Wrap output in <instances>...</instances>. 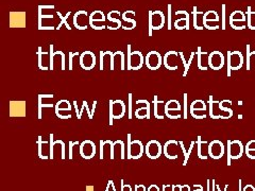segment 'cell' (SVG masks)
Segmentation results:
<instances>
[{
  "label": "cell",
  "mask_w": 255,
  "mask_h": 191,
  "mask_svg": "<svg viewBox=\"0 0 255 191\" xmlns=\"http://www.w3.org/2000/svg\"><path fill=\"white\" fill-rule=\"evenodd\" d=\"M105 191H116V188H115V185H114V182H113V181H109V182H108V185H106Z\"/></svg>",
  "instance_id": "51"
},
{
  "label": "cell",
  "mask_w": 255,
  "mask_h": 191,
  "mask_svg": "<svg viewBox=\"0 0 255 191\" xmlns=\"http://www.w3.org/2000/svg\"><path fill=\"white\" fill-rule=\"evenodd\" d=\"M221 29L225 30V4H222V17H221Z\"/></svg>",
  "instance_id": "49"
},
{
  "label": "cell",
  "mask_w": 255,
  "mask_h": 191,
  "mask_svg": "<svg viewBox=\"0 0 255 191\" xmlns=\"http://www.w3.org/2000/svg\"><path fill=\"white\" fill-rule=\"evenodd\" d=\"M179 143L175 140H168L163 147V154L169 159H176L179 157Z\"/></svg>",
  "instance_id": "14"
},
{
  "label": "cell",
  "mask_w": 255,
  "mask_h": 191,
  "mask_svg": "<svg viewBox=\"0 0 255 191\" xmlns=\"http://www.w3.org/2000/svg\"><path fill=\"white\" fill-rule=\"evenodd\" d=\"M149 29L148 34L149 37H152L154 30H161L163 27L166 24V17L165 14L162 11H149Z\"/></svg>",
  "instance_id": "1"
},
{
  "label": "cell",
  "mask_w": 255,
  "mask_h": 191,
  "mask_svg": "<svg viewBox=\"0 0 255 191\" xmlns=\"http://www.w3.org/2000/svg\"><path fill=\"white\" fill-rule=\"evenodd\" d=\"M193 16H194V28L196 30H203L204 25H203V16L204 12L197 11V6H194L193 9Z\"/></svg>",
  "instance_id": "37"
},
{
  "label": "cell",
  "mask_w": 255,
  "mask_h": 191,
  "mask_svg": "<svg viewBox=\"0 0 255 191\" xmlns=\"http://www.w3.org/2000/svg\"><path fill=\"white\" fill-rule=\"evenodd\" d=\"M163 63L162 55L158 51H150L145 56V64L148 69L158 70Z\"/></svg>",
  "instance_id": "13"
},
{
  "label": "cell",
  "mask_w": 255,
  "mask_h": 191,
  "mask_svg": "<svg viewBox=\"0 0 255 191\" xmlns=\"http://www.w3.org/2000/svg\"><path fill=\"white\" fill-rule=\"evenodd\" d=\"M79 52H69L68 53V70H74L76 61H80Z\"/></svg>",
  "instance_id": "44"
},
{
  "label": "cell",
  "mask_w": 255,
  "mask_h": 191,
  "mask_svg": "<svg viewBox=\"0 0 255 191\" xmlns=\"http://www.w3.org/2000/svg\"><path fill=\"white\" fill-rule=\"evenodd\" d=\"M113 144L114 141L111 140H100V159L112 158L113 152Z\"/></svg>",
  "instance_id": "33"
},
{
  "label": "cell",
  "mask_w": 255,
  "mask_h": 191,
  "mask_svg": "<svg viewBox=\"0 0 255 191\" xmlns=\"http://www.w3.org/2000/svg\"><path fill=\"white\" fill-rule=\"evenodd\" d=\"M147 191H160V188L157 185H150L147 188Z\"/></svg>",
  "instance_id": "57"
},
{
  "label": "cell",
  "mask_w": 255,
  "mask_h": 191,
  "mask_svg": "<svg viewBox=\"0 0 255 191\" xmlns=\"http://www.w3.org/2000/svg\"><path fill=\"white\" fill-rule=\"evenodd\" d=\"M54 96L53 95H39V99H38V116L39 119L42 118V110L44 109H50L55 106L52 102Z\"/></svg>",
  "instance_id": "20"
},
{
  "label": "cell",
  "mask_w": 255,
  "mask_h": 191,
  "mask_svg": "<svg viewBox=\"0 0 255 191\" xmlns=\"http://www.w3.org/2000/svg\"><path fill=\"white\" fill-rule=\"evenodd\" d=\"M181 191H190V187L188 185L181 186Z\"/></svg>",
  "instance_id": "60"
},
{
  "label": "cell",
  "mask_w": 255,
  "mask_h": 191,
  "mask_svg": "<svg viewBox=\"0 0 255 191\" xmlns=\"http://www.w3.org/2000/svg\"><path fill=\"white\" fill-rule=\"evenodd\" d=\"M55 114L58 115L60 113L63 112H67V113H72L73 111V105L70 104V102L66 99H63V100H60L59 102L55 103Z\"/></svg>",
  "instance_id": "39"
},
{
  "label": "cell",
  "mask_w": 255,
  "mask_h": 191,
  "mask_svg": "<svg viewBox=\"0 0 255 191\" xmlns=\"http://www.w3.org/2000/svg\"><path fill=\"white\" fill-rule=\"evenodd\" d=\"M196 144L198 145V155H199V157L201 159H207L209 154V145L207 141H202L201 136H199Z\"/></svg>",
  "instance_id": "38"
},
{
  "label": "cell",
  "mask_w": 255,
  "mask_h": 191,
  "mask_svg": "<svg viewBox=\"0 0 255 191\" xmlns=\"http://www.w3.org/2000/svg\"><path fill=\"white\" fill-rule=\"evenodd\" d=\"M123 17V14L119 11H111L106 15V19H109L110 25L108 26V29L110 30H117L119 28H123V21L120 18Z\"/></svg>",
  "instance_id": "24"
},
{
  "label": "cell",
  "mask_w": 255,
  "mask_h": 191,
  "mask_svg": "<svg viewBox=\"0 0 255 191\" xmlns=\"http://www.w3.org/2000/svg\"><path fill=\"white\" fill-rule=\"evenodd\" d=\"M173 191H181V185H172Z\"/></svg>",
  "instance_id": "61"
},
{
  "label": "cell",
  "mask_w": 255,
  "mask_h": 191,
  "mask_svg": "<svg viewBox=\"0 0 255 191\" xmlns=\"http://www.w3.org/2000/svg\"><path fill=\"white\" fill-rule=\"evenodd\" d=\"M10 27L11 28H25L26 27V13L25 12H11L10 13Z\"/></svg>",
  "instance_id": "27"
},
{
  "label": "cell",
  "mask_w": 255,
  "mask_h": 191,
  "mask_svg": "<svg viewBox=\"0 0 255 191\" xmlns=\"http://www.w3.org/2000/svg\"><path fill=\"white\" fill-rule=\"evenodd\" d=\"M10 116L11 117H26V102L25 101H11L10 102Z\"/></svg>",
  "instance_id": "26"
},
{
  "label": "cell",
  "mask_w": 255,
  "mask_h": 191,
  "mask_svg": "<svg viewBox=\"0 0 255 191\" xmlns=\"http://www.w3.org/2000/svg\"><path fill=\"white\" fill-rule=\"evenodd\" d=\"M244 152V147L238 140L228 141V166H231V159L240 158Z\"/></svg>",
  "instance_id": "7"
},
{
  "label": "cell",
  "mask_w": 255,
  "mask_h": 191,
  "mask_svg": "<svg viewBox=\"0 0 255 191\" xmlns=\"http://www.w3.org/2000/svg\"><path fill=\"white\" fill-rule=\"evenodd\" d=\"M173 26L176 30H189V14L187 11H184V17L175 19Z\"/></svg>",
  "instance_id": "36"
},
{
  "label": "cell",
  "mask_w": 255,
  "mask_h": 191,
  "mask_svg": "<svg viewBox=\"0 0 255 191\" xmlns=\"http://www.w3.org/2000/svg\"><path fill=\"white\" fill-rule=\"evenodd\" d=\"M219 16L216 11H208L204 13L203 16V25L208 30H217L219 29Z\"/></svg>",
  "instance_id": "15"
},
{
  "label": "cell",
  "mask_w": 255,
  "mask_h": 191,
  "mask_svg": "<svg viewBox=\"0 0 255 191\" xmlns=\"http://www.w3.org/2000/svg\"><path fill=\"white\" fill-rule=\"evenodd\" d=\"M86 191H94V186H87Z\"/></svg>",
  "instance_id": "62"
},
{
  "label": "cell",
  "mask_w": 255,
  "mask_h": 191,
  "mask_svg": "<svg viewBox=\"0 0 255 191\" xmlns=\"http://www.w3.org/2000/svg\"><path fill=\"white\" fill-rule=\"evenodd\" d=\"M163 152V147L158 140H150L145 147V154L150 159H158Z\"/></svg>",
  "instance_id": "10"
},
{
  "label": "cell",
  "mask_w": 255,
  "mask_h": 191,
  "mask_svg": "<svg viewBox=\"0 0 255 191\" xmlns=\"http://www.w3.org/2000/svg\"><path fill=\"white\" fill-rule=\"evenodd\" d=\"M210 116L212 119H229L231 116L226 113H223L220 109V102L212 100V97H210Z\"/></svg>",
  "instance_id": "19"
},
{
  "label": "cell",
  "mask_w": 255,
  "mask_h": 191,
  "mask_svg": "<svg viewBox=\"0 0 255 191\" xmlns=\"http://www.w3.org/2000/svg\"><path fill=\"white\" fill-rule=\"evenodd\" d=\"M128 99H129V103H128V118L130 120L133 118V112H132V99H133V95L129 94L128 95Z\"/></svg>",
  "instance_id": "46"
},
{
  "label": "cell",
  "mask_w": 255,
  "mask_h": 191,
  "mask_svg": "<svg viewBox=\"0 0 255 191\" xmlns=\"http://www.w3.org/2000/svg\"><path fill=\"white\" fill-rule=\"evenodd\" d=\"M209 56H210V53L203 52L201 47L198 48L197 61H198V68H199L200 70H208V68H209Z\"/></svg>",
  "instance_id": "35"
},
{
  "label": "cell",
  "mask_w": 255,
  "mask_h": 191,
  "mask_svg": "<svg viewBox=\"0 0 255 191\" xmlns=\"http://www.w3.org/2000/svg\"><path fill=\"white\" fill-rule=\"evenodd\" d=\"M120 184H122V191H133V189L130 185H125L124 180L120 181Z\"/></svg>",
  "instance_id": "54"
},
{
  "label": "cell",
  "mask_w": 255,
  "mask_h": 191,
  "mask_svg": "<svg viewBox=\"0 0 255 191\" xmlns=\"http://www.w3.org/2000/svg\"><path fill=\"white\" fill-rule=\"evenodd\" d=\"M106 16L102 11H94L89 14V26L94 30H103L108 28L105 25Z\"/></svg>",
  "instance_id": "9"
},
{
  "label": "cell",
  "mask_w": 255,
  "mask_h": 191,
  "mask_svg": "<svg viewBox=\"0 0 255 191\" xmlns=\"http://www.w3.org/2000/svg\"><path fill=\"white\" fill-rule=\"evenodd\" d=\"M244 65V56L239 51L228 52V76H231V70H238Z\"/></svg>",
  "instance_id": "8"
},
{
  "label": "cell",
  "mask_w": 255,
  "mask_h": 191,
  "mask_svg": "<svg viewBox=\"0 0 255 191\" xmlns=\"http://www.w3.org/2000/svg\"><path fill=\"white\" fill-rule=\"evenodd\" d=\"M96 55L91 51H84L80 54L79 64L82 69L91 70L96 66Z\"/></svg>",
  "instance_id": "17"
},
{
  "label": "cell",
  "mask_w": 255,
  "mask_h": 191,
  "mask_svg": "<svg viewBox=\"0 0 255 191\" xmlns=\"http://www.w3.org/2000/svg\"><path fill=\"white\" fill-rule=\"evenodd\" d=\"M238 184H239V191H242V181H239Z\"/></svg>",
  "instance_id": "63"
},
{
  "label": "cell",
  "mask_w": 255,
  "mask_h": 191,
  "mask_svg": "<svg viewBox=\"0 0 255 191\" xmlns=\"http://www.w3.org/2000/svg\"><path fill=\"white\" fill-rule=\"evenodd\" d=\"M243 190H244V191H255V190H254V187L251 186V185H247Z\"/></svg>",
  "instance_id": "58"
},
{
  "label": "cell",
  "mask_w": 255,
  "mask_h": 191,
  "mask_svg": "<svg viewBox=\"0 0 255 191\" xmlns=\"http://www.w3.org/2000/svg\"><path fill=\"white\" fill-rule=\"evenodd\" d=\"M50 54H51V61H50V70L66 69V62H65V54L62 51H54L53 45H50Z\"/></svg>",
  "instance_id": "6"
},
{
  "label": "cell",
  "mask_w": 255,
  "mask_h": 191,
  "mask_svg": "<svg viewBox=\"0 0 255 191\" xmlns=\"http://www.w3.org/2000/svg\"><path fill=\"white\" fill-rule=\"evenodd\" d=\"M194 191H203V187L201 185H195Z\"/></svg>",
  "instance_id": "59"
},
{
  "label": "cell",
  "mask_w": 255,
  "mask_h": 191,
  "mask_svg": "<svg viewBox=\"0 0 255 191\" xmlns=\"http://www.w3.org/2000/svg\"><path fill=\"white\" fill-rule=\"evenodd\" d=\"M134 191H147V188L144 185H135Z\"/></svg>",
  "instance_id": "56"
},
{
  "label": "cell",
  "mask_w": 255,
  "mask_h": 191,
  "mask_svg": "<svg viewBox=\"0 0 255 191\" xmlns=\"http://www.w3.org/2000/svg\"><path fill=\"white\" fill-rule=\"evenodd\" d=\"M38 146H39V157L41 159H50V154H51L50 140L48 141L42 140V137L39 136Z\"/></svg>",
  "instance_id": "23"
},
{
  "label": "cell",
  "mask_w": 255,
  "mask_h": 191,
  "mask_svg": "<svg viewBox=\"0 0 255 191\" xmlns=\"http://www.w3.org/2000/svg\"><path fill=\"white\" fill-rule=\"evenodd\" d=\"M38 58H39V68L41 70H50V61H51L50 52L42 51V47H39Z\"/></svg>",
  "instance_id": "28"
},
{
  "label": "cell",
  "mask_w": 255,
  "mask_h": 191,
  "mask_svg": "<svg viewBox=\"0 0 255 191\" xmlns=\"http://www.w3.org/2000/svg\"><path fill=\"white\" fill-rule=\"evenodd\" d=\"M70 14H72V12H68L65 16H63L62 13L60 11H56V15H58L60 17V19H61L59 25H58V28H56V30H60L63 26H65L68 30H72V28H70V26L68 24V20H67Z\"/></svg>",
  "instance_id": "42"
},
{
  "label": "cell",
  "mask_w": 255,
  "mask_h": 191,
  "mask_svg": "<svg viewBox=\"0 0 255 191\" xmlns=\"http://www.w3.org/2000/svg\"><path fill=\"white\" fill-rule=\"evenodd\" d=\"M224 55L220 51H212L209 56V67L212 70H220L224 66Z\"/></svg>",
  "instance_id": "21"
},
{
  "label": "cell",
  "mask_w": 255,
  "mask_h": 191,
  "mask_svg": "<svg viewBox=\"0 0 255 191\" xmlns=\"http://www.w3.org/2000/svg\"><path fill=\"white\" fill-rule=\"evenodd\" d=\"M81 144H79V141H69V147H68V158L69 159H73L74 158V151H75V149L78 147V146H80Z\"/></svg>",
  "instance_id": "45"
},
{
  "label": "cell",
  "mask_w": 255,
  "mask_h": 191,
  "mask_svg": "<svg viewBox=\"0 0 255 191\" xmlns=\"http://www.w3.org/2000/svg\"><path fill=\"white\" fill-rule=\"evenodd\" d=\"M74 26L78 30H86L89 26V15L86 11H77L74 15Z\"/></svg>",
  "instance_id": "12"
},
{
  "label": "cell",
  "mask_w": 255,
  "mask_h": 191,
  "mask_svg": "<svg viewBox=\"0 0 255 191\" xmlns=\"http://www.w3.org/2000/svg\"><path fill=\"white\" fill-rule=\"evenodd\" d=\"M195 144H196L195 141H191L190 147H189V150H188V151H186L185 147H184V144L182 143V141H179V145H180V147H181V150H182V152H183V154H184V162H183V166H186V165H187V161H188V158H189V155H190L191 151H193V148H194Z\"/></svg>",
  "instance_id": "43"
},
{
  "label": "cell",
  "mask_w": 255,
  "mask_h": 191,
  "mask_svg": "<svg viewBox=\"0 0 255 191\" xmlns=\"http://www.w3.org/2000/svg\"><path fill=\"white\" fill-rule=\"evenodd\" d=\"M74 106H75V110H76V113H77V118H78V119H81V118H82L83 112L85 111L84 106L82 105V109H81V110H79V106H78L77 101H74Z\"/></svg>",
  "instance_id": "47"
},
{
  "label": "cell",
  "mask_w": 255,
  "mask_h": 191,
  "mask_svg": "<svg viewBox=\"0 0 255 191\" xmlns=\"http://www.w3.org/2000/svg\"><path fill=\"white\" fill-rule=\"evenodd\" d=\"M126 114V104L123 100H110V125H113V121L122 119Z\"/></svg>",
  "instance_id": "4"
},
{
  "label": "cell",
  "mask_w": 255,
  "mask_h": 191,
  "mask_svg": "<svg viewBox=\"0 0 255 191\" xmlns=\"http://www.w3.org/2000/svg\"><path fill=\"white\" fill-rule=\"evenodd\" d=\"M181 104L178 100H169L165 103V114H168L170 112H181Z\"/></svg>",
  "instance_id": "40"
},
{
  "label": "cell",
  "mask_w": 255,
  "mask_h": 191,
  "mask_svg": "<svg viewBox=\"0 0 255 191\" xmlns=\"http://www.w3.org/2000/svg\"><path fill=\"white\" fill-rule=\"evenodd\" d=\"M207 110V104L202 100H196L190 104V114L193 115L198 112H205Z\"/></svg>",
  "instance_id": "41"
},
{
  "label": "cell",
  "mask_w": 255,
  "mask_h": 191,
  "mask_svg": "<svg viewBox=\"0 0 255 191\" xmlns=\"http://www.w3.org/2000/svg\"><path fill=\"white\" fill-rule=\"evenodd\" d=\"M168 30H171V4H168Z\"/></svg>",
  "instance_id": "48"
},
{
  "label": "cell",
  "mask_w": 255,
  "mask_h": 191,
  "mask_svg": "<svg viewBox=\"0 0 255 191\" xmlns=\"http://www.w3.org/2000/svg\"><path fill=\"white\" fill-rule=\"evenodd\" d=\"M224 154V146L219 140H212L209 144V155L214 159H219Z\"/></svg>",
  "instance_id": "22"
},
{
  "label": "cell",
  "mask_w": 255,
  "mask_h": 191,
  "mask_svg": "<svg viewBox=\"0 0 255 191\" xmlns=\"http://www.w3.org/2000/svg\"><path fill=\"white\" fill-rule=\"evenodd\" d=\"M126 153H125V144L123 140H116L113 144V152H112V158L113 160L117 159H125Z\"/></svg>",
  "instance_id": "31"
},
{
  "label": "cell",
  "mask_w": 255,
  "mask_h": 191,
  "mask_svg": "<svg viewBox=\"0 0 255 191\" xmlns=\"http://www.w3.org/2000/svg\"><path fill=\"white\" fill-rule=\"evenodd\" d=\"M113 56L114 53L112 51H100V62H99L100 70H112Z\"/></svg>",
  "instance_id": "30"
},
{
  "label": "cell",
  "mask_w": 255,
  "mask_h": 191,
  "mask_svg": "<svg viewBox=\"0 0 255 191\" xmlns=\"http://www.w3.org/2000/svg\"><path fill=\"white\" fill-rule=\"evenodd\" d=\"M246 151H255V140L250 141L246 147Z\"/></svg>",
  "instance_id": "53"
},
{
  "label": "cell",
  "mask_w": 255,
  "mask_h": 191,
  "mask_svg": "<svg viewBox=\"0 0 255 191\" xmlns=\"http://www.w3.org/2000/svg\"><path fill=\"white\" fill-rule=\"evenodd\" d=\"M79 153L85 159H91L96 154V146L94 141L84 140L79 146Z\"/></svg>",
  "instance_id": "16"
},
{
  "label": "cell",
  "mask_w": 255,
  "mask_h": 191,
  "mask_svg": "<svg viewBox=\"0 0 255 191\" xmlns=\"http://www.w3.org/2000/svg\"><path fill=\"white\" fill-rule=\"evenodd\" d=\"M82 105L84 106V109H85V111H86V113H87V115H88V118L91 120L94 118V116L91 115V111L89 110V108H88V104H87V102L86 101H83V103H82Z\"/></svg>",
  "instance_id": "50"
},
{
  "label": "cell",
  "mask_w": 255,
  "mask_h": 191,
  "mask_svg": "<svg viewBox=\"0 0 255 191\" xmlns=\"http://www.w3.org/2000/svg\"><path fill=\"white\" fill-rule=\"evenodd\" d=\"M136 15V13L134 11H126L123 13L122 19L124 20L123 23V29L124 30H133L134 28H136V20L133 17Z\"/></svg>",
  "instance_id": "29"
},
{
  "label": "cell",
  "mask_w": 255,
  "mask_h": 191,
  "mask_svg": "<svg viewBox=\"0 0 255 191\" xmlns=\"http://www.w3.org/2000/svg\"><path fill=\"white\" fill-rule=\"evenodd\" d=\"M145 64L143 53L138 50L132 51L131 45H128V70H139Z\"/></svg>",
  "instance_id": "3"
},
{
  "label": "cell",
  "mask_w": 255,
  "mask_h": 191,
  "mask_svg": "<svg viewBox=\"0 0 255 191\" xmlns=\"http://www.w3.org/2000/svg\"><path fill=\"white\" fill-rule=\"evenodd\" d=\"M136 104H145L141 108L137 109L135 112H134V115L137 119H150V108L151 104L149 103L148 100H145V99H140V100L136 101Z\"/></svg>",
  "instance_id": "25"
},
{
  "label": "cell",
  "mask_w": 255,
  "mask_h": 191,
  "mask_svg": "<svg viewBox=\"0 0 255 191\" xmlns=\"http://www.w3.org/2000/svg\"><path fill=\"white\" fill-rule=\"evenodd\" d=\"M54 135L50 134L49 136V140H50V146H51V154H50V159H55V158H61L65 159V144H64L63 140H54Z\"/></svg>",
  "instance_id": "5"
},
{
  "label": "cell",
  "mask_w": 255,
  "mask_h": 191,
  "mask_svg": "<svg viewBox=\"0 0 255 191\" xmlns=\"http://www.w3.org/2000/svg\"><path fill=\"white\" fill-rule=\"evenodd\" d=\"M165 103L164 101H160L158 96L153 97V114L157 119H164L165 117Z\"/></svg>",
  "instance_id": "32"
},
{
  "label": "cell",
  "mask_w": 255,
  "mask_h": 191,
  "mask_svg": "<svg viewBox=\"0 0 255 191\" xmlns=\"http://www.w3.org/2000/svg\"><path fill=\"white\" fill-rule=\"evenodd\" d=\"M125 69H126L125 53L123 51L114 52V56H113L112 70H125Z\"/></svg>",
  "instance_id": "34"
},
{
  "label": "cell",
  "mask_w": 255,
  "mask_h": 191,
  "mask_svg": "<svg viewBox=\"0 0 255 191\" xmlns=\"http://www.w3.org/2000/svg\"><path fill=\"white\" fill-rule=\"evenodd\" d=\"M246 14L242 11H234L230 15V26L234 30H244L246 28Z\"/></svg>",
  "instance_id": "11"
},
{
  "label": "cell",
  "mask_w": 255,
  "mask_h": 191,
  "mask_svg": "<svg viewBox=\"0 0 255 191\" xmlns=\"http://www.w3.org/2000/svg\"><path fill=\"white\" fill-rule=\"evenodd\" d=\"M184 118H187V94H184Z\"/></svg>",
  "instance_id": "52"
},
{
  "label": "cell",
  "mask_w": 255,
  "mask_h": 191,
  "mask_svg": "<svg viewBox=\"0 0 255 191\" xmlns=\"http://www.w3.org/2000/svg\"><path fill=\"white\" fill-rule=\"evenodd\" d=\"M162 191H173L172 185H163Z\"/></svg>",
  "instance_id": "55"
},
{
  "label": "cell",
  "mask_w": 255,
  "mask_h": 191,
  "mask_svg": "<svg viewBox=\"0 0 255 191\" xmlns=\"http://www.w3.org/2000/svg\"><path fill=\"white\" fill-rule=\"evenodd\" d=\"M179 52L168 51L163 58V64L168 70H176L179 68Z\"/></svg>",
  "instance_id": "18"
},
{
  "label": "cell",
  "mask_w": 255,
  "mask_h": 191,
  "mask_svg": "<svg viewBox=\"0 0 255 191\" xmlns=\"http://www.w3.org/2000/svg\"><path fill=\"white\" fill-rule=\"evenodd\" d=\"M145 153V147L140 140H132L128 134V159H139Z\"/></svg>",
  "instance_id": "2"
}]
</instances>
